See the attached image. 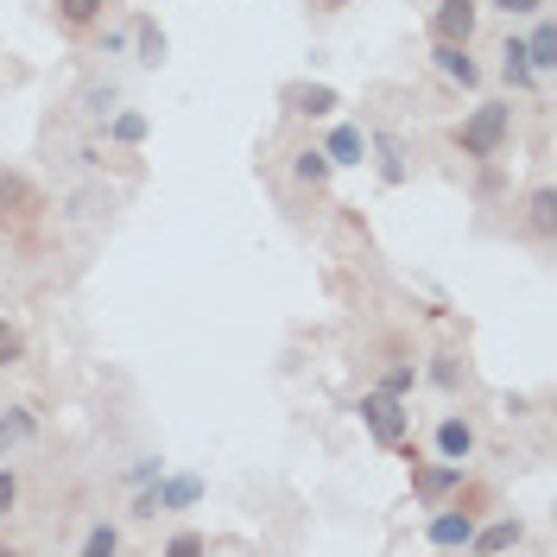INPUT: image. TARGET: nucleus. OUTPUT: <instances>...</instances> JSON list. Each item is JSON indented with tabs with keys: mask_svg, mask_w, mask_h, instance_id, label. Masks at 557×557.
I'll return each instance as SVG.
<instances>
[{
	"mask_svg": "<svg viewBox=\"0 0 557 557\" xmlns=\"http://www.w3.org/2000/svg\"><path fill=\"white\" fill-rule=\"evenodd\" d=\"M507 134H513V108L507 102H475L469 121L456 127V152H462V159H494V152L507 146Z\"/></svg>",
	"mask_w": 557,
	"mask_h": 557,
	"instance_id": "1",
	"label": "nucleus"
},
{
	"mask_svg": "<svg viewBox=\"0 0 557 557\" xmlns=\"http://www.w3.org/2000/svg\"><path fill=\"white\" fill-rule=\"evenodd\" d=\"M361 424H368V437L381 444V450H406V437H412V412H406V399H393V393H361Z\"/></svg>",
	"mask_w": 557,
	"mask_h": 557,
	"instance_id": "2",
	"label": "nucleus"
},
{
	"mask_svg": "<svg viewBox=\"0 0 557 557\" xmlns=\"http://www.w3.org/2000/svg\"><path fill=\"white\" fill-rule=\"evenodd\" d=\"M431 64H437V76L444 83H456V89H482V64L469 58V45H456V38H437V51H431Z\"/></svg>",
	"mask_w": 557,
	"mask_h": 557,
	"instance_id": "3",
	"label": "nucleus"
},
{
	"mask_svg": "<svg viewBox=\"0 0 557 557\" xmlns=\"http://www.w3.org/2000/svg\"><path fill=\"white\" fill-rule=\"evenodd\" d=\"M462 469L469 462H450V456H437V462H418L412 456V494L418 500H444L450 487H462Z\"/></svg>",
	"mask_w": 557,
	"mask_h": 557,
	"instance_id": "4",
	"label": "nucleus"
},
{
	"mask_svg": "<svg viewBox=\"0 0 557 557\" xmlns=\"http://www.w3.org/2000/svg\"><path fill=\"white\" fill-rule=\"evenodd\" d=\"M475 26H482V0H437V13H431V33L456 38V45H469Z\"/></svg>",
	"mask_w": 557,
	"mask_h": 557,
	"instance_id": "5",
	"label": "nucleus"
},
{
	"mask_svg": "<svg viewBox=\"0 0 557 557\" xmlns=\"http://www.w3.org/2000/svg\"><path fill=\"white\" fill-rule=\"evenodd\" d=\"M424 539H431L437 552H469V539H475V513L444 507V513H431V520H424Z\"/></svg>",
	"mask_w": 557,
	"mask_h": 557,
	"instance_id": "6",
	"label": "nucleus"
},
{
	"mask_svg": "<svg viewBox=\"0 0 557 557\" xmlns=\"http://www.w3.org/2000/svg\"><path fill=\"white\" fill-rule=\"evenodd\" d=\"M323 152H330V165L343 172V165H368L374 152H368V134L355 127V121H336L330 134H323Z\"/></svg>",
	"mask_w": 557,
	"mask_h": 557,
	"instance_id": "7",
	"label": "nucleus"
},
{
	"mask_svg": "<svg viewBox=\"0 0 557 557\" xmlns=\"http://www.w3.org/2000/svg\"><path fill=\"white\" fill-rule=\"evenodd\" d=\"M197 500H203V475H172V469H165V475L152 482V507H159V513H184V507H197Z\"/></svg>",
	"mask_w": 557,
	"mask_h": 557,
	"instance_id": "8",
	"label": "nucleus"
},
{
	"mask_svg": "<svg viewBox=\"0 0 557 557\" xmlns=\"http://www.w3.org/2000/svg\"><path fill=\"white\" fill-rule=\"evenodd\" d=\"M285 108H292V114H305V121H323V114H336V108H343V96H336L330 83H292V89H285Z\"/></svg>",
	"mask_w": 557,
	"mask_h": 557,
	"instance_id": "9",
	"label": "nucleus"
},
{
	"mask_svg": "<svg viewBox=\"0 0 557 557\" xmlns=\"http://www.w3.org/2000/svg\"><path fill=\"white\" fill-rule=\"evenodd\" d=\"M475 444H482V437H475V424H469L462 412L437 418V456H450V462H469V456H475Z\"/></svg>",
	"mask_w": 557,
	"mask_h": 557,
	"instance_id": "10",
	"label": "nucleus"
},
{
	"mask_svg": "<svg viewBox=\"0 0 557 557\" xmlns=\"http://www.w3.org/2000/svg\"><path fill=\"white\" fill-rule=\"evenodd\" d=\"M525 58H532V70H539V83L557 70V26L545 20V13H532V33H525Z\"/></svg>",
	"mask_w": 557,
	"mask_h": 557,
	"instance_id": "11",
	"label": "nucleus"
},
{
	"mask_svg": "<svg viewBox=\"0 0 557 557\" xmlns=\"http://www.w3.org/2000/svg\"><path fill=\"white\" fill-rule=\"evenodd\" d=\"M494 58H500V76H507V89H532V83H539V70H532V58H525V38L507 33Z\"/></svg>",
	"mask_w": 557,
	"mask_h": 557,
	"instance_id": "12",
	"label": "nucleus"
},
{
	"mask_svg": "<svg viewBox=\"0 0 557 557\" xmlns=\"http://www.w3.org/2000/svg\"><path fill=\"white\" fill-rule=\"evenodd\" d=\"M330 177H336V165H330V152H323V146H298V152H292V184L323 190Z\"/></svg>",
	"mask_w": 557,
	"mask_h": 557,
	"instance_id": "13",
	"label": "nucleus"
},
{
	"mask_svg": "<svg viewBox=\"0 0 557 557\" xmlns=\"http://www.w3.org/2000/svg\"><path fill=\"white\" fill-rule=\"evenodd\" d=\"M33 437H38V412H33V406L0 412V456H13L20 444H33Z\"/></svg>",
	"mask_w": 557,
	"mask_h": 557,
	"instance_id": "14",
	"label": "nucleus"
},
{
	"mask_svg": "<svg viewBox=\"0 0 557 557\" xmlns=\"http://www.w3.org/2000/svg\"><path fill=\"white\" fill-rule=\"evenodd\" d=\"M165 51H172L165 33H159L152 20H134V64L139 70H159V64H165Z\"/></svg>",
	"mask_w": 557,
	"mask_h": 557,
	"instance_id": "15",
	"label": "nucleus"
},
{
	"mask_svg": "<svg viewBox=\"0 0 557 557\" xmlns=\"http://www.w3.org/2000/svg\"><path fill=\"white\" fill-rule=\"evenodd\" d=\"M102 127H108V139H114V146H139V139L152 134V121H146L139 108H114Z\"/></svg>",
	"mask_w": 557,
	"mask_h": 557,
	"instance_id": "16",
	"label": "nucleus"
},
{
	"mask_svg": "<svg viewBox=\"0 0 557 557\" xmlns=\"http://www.w3.org/2000/svg\"><path fill=\"white\" fill-rule=\"evenodd\" d=\"M368 152H381V184H406V152L393 134H368Z\"/></svg>",
	"mask_w": 557,
	"mask_h": 557,
	"instance_id": "17",
	"label": "nucleus"
},
{
	"mask_svg": "<svg viewBox=\"0 0 557 557\" xmlns=\"http://www.w3.org/2000/svg\"><path fill=\"white\" fill-rule=\"evenodd\" d=\"M102 13H108V0H58V20H64L70 33H89Z\"/></svg>",
	"mask_w": 557,
	"mask_h": 557,
	"instance_id": "18",
	"label": "nucleus"
},
{
	"mask_svg": "<svg viewBox=\"0 0 557 557\" xmlns=\"http://www.w3.org/2000/svg\"><path fill=\"white\" fill-rule=\"evenodd\" d=\"M76 552H83V557H114V552H121V525L96 520L89 532H83V545H76Z\"/></svg>",
	"mask_w": 557,
	"mask_h": 557,
	"instance_id": "19",
	"label": "nucleus"
},
{
	"mask_svg": "<svg viewBox=\"0 0 557 557\" xmlns=\"http://www.w3.org/2000/svg\"><path fill=\"white\" fill-rule=\"evenodd\" d=\"M525 222H532V235H557V197L552 190H532V203H525Z\"/></svg>",
	"mask_w": 557,
	"mask_h": 557,
	"instance_id": "20",
	"label": "nucleus"
},
{
	"mask_svg": "<svg viewBox=\"0 0 557 557\" xmlns=\"http://www.w3.org/2000/svg\"><path fill=\"white\" fill-rule=\"evenodd\" d=\"M76 102H83V114L108 121V114L121 108V89H114V83H83V96H76Z\"/></svg>",
	"mask_w": 557,
	"mask_h": 557,
	"instance_id": "21",
	"label": "nucleus"
},
{
	"mask_svg": "<svg viewBox=\"0 0 557 557\" xmlns=\"http://www.w3.org/2000/svg\"><path fill=\"white\" fill-rule=\"evenodd\" d=\"M469 545H475V552H507V545H520V520H494L487 532H475Z\"/></svg>",
	"mask_w": 557,
	"mask_h": 557,
	"instance_id": "22",
	"label": "nucleus"
},
{
	"mask_svg": "<svg viewBox=\"0 0 557 557\" xmlns=\"http://www.w3.org/2000/svg\"><path fill=\"white\" fill-rule=\"evenodd\" d=\"M412 386H418V368L412 361H393L381 374V393H393V399H412Z\"/></svg>",
	"mask_w": 557,
	"mask_h": 557,
	"instance_id": "23",
	"label": "nucleus"
},
{
	"mask_svg": "<svg viewBox=\"0 0 557 557\" xmlns=\"http://www.w3.org/2000/svg\"><path fill=\"white\" fill-rule=\"evenodd\" d=\"M424 381H437V386H456V381H462V361H456V355H431V368H424Z\"/></svg>",
	"mask_w": 557,
	"mask_h": 557,
	"instance_id": "24",
	"label": "nucleus"
},
{
	"mask_svg": "<svg viewBox=\"0 0 557 557\" xmlns=\"http://www.w3.org/2000/svg\"><path fill=\"white\" fill-rule=\"evenodd\" d=\"M13 507H20V469H13V462H0V520H7Z\"/></svg>",
	"mask_w": 557,
	"mask_h": 557,
	"instance_id": "25",
	"label": "nucleus"
},
{
	"mask_svg": "<svg viewBox=\"0 0 557 557\" xmlns=\"http://www.w3.org/2000/svg\"><path fill=\"white\" fill-rule=\"evenodd\" d=\"M159 475H165V462H159V456H139L134 469H127V487H152Z\"/></svg>",
	"mask_w": 557,
	"mask_h": 557,
	"instance_id": "26",
	"label": "nucleus"
},
{
	"mask_svg": "<svg viewBox=\"0 0 557 557\" xmlns=\"http://www.w3.org/2000/svg\"><path fill=\"white\" fill-rule=\"evenodd\" d=\"M165 552H172V557H197V552H209V539H203V532H172V539H165Z\"/></svg>",
	"mask_w": 557,
	"mask_h": 557,
	"instance_id": "27",
	"label": "nucleus"
},
{
	"mask_svg": "<svg viewBox=\"0 0 557 557\" xmlns=\"http://www.w3.org/2000/svg\"><path fill=\"white\" fill-rule=\"evenodd\" d=\"M127 45H134V26H108L102 33V58H127Z\"/></svg>",
	"mask_w": 557,
	"mask_h": 557,
	"instance_id": "28",
	"label": "nucleus"
},
{
	"mask_svg": "<svg viewBox=\"0 0 557 557\" xmlns=\"http://www.w3.org/2000/svg\"><path fill=\"white\" fill-rule=\"evenodd\" d=\"M494 13H507V20H532V13H545V0H487Z\"/></svg>",
	"mask_w": 557,
	"mask_h": 557,
	"instance_id": "29",
	"label": "nucleus"
},
{
	"mask_svg": "<svg viewBox=\"0 0 557 557\" xmlns=\"http://www.w3.org/2000/svg\"><path fill=\"white\" fill-rule=\"evenodd\" d=\"M0 355H7V361H20V355H26V336H20L7 317H0Z\"/></svg>",
	"mask_w": 557,
	"mask_h": 557,
	"instance_id": "30",
	"label": "nucleus"
},
{
	"mask_svg": "<svg viewBox=\"0 0 557 557\" xmlns=\"http://www.w3.org/2000/svg\"><path fill=\"white\" fill-rule=\"evenodd\" d=\"M7 368H13V361H7V355H0V374H7Z\"/></svg>",
	"mask_w": 557,
	"mask_h": 557,
	"instance_id": "31",
	"label": "nucleus"
},
{
	"mask_svg": "<svg viewBox=\"0 0 557 557\" xmlns=\"http://www.w3.org/2000/svg\"><path fill=\"white\" fill-rule=\"evenodd\" d=\"M323 7H348V0H323Z\"/></svg>",
	"mask_w": 557,
	"mask_h": 557,
	"instance_id": "32",
	"label": "nucleus"
}]
</instances>
